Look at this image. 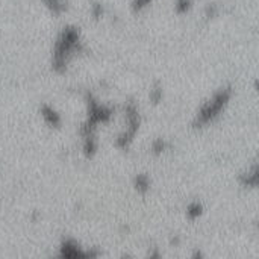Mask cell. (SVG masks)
I'll return each mask as SVG.
<instances>
[{
  "mask_svg": "<svg viewBox=\"0 0 259 259\" xmlns=\"http://www.w3.org/2000/svg\"><path fill=\"white\" fill-rule=\"evenodd\" d=\"M87 99V106H88V114H87V120L82 123V129L83 131H96L97 124L100 123H109L114 114L112 108H108L105 105H100L97 102V99L91 94L87 93L85 94Z\"/></svg>",
  "mask_w": 259,
  "mask_h": 259,
  "instance_id": "3957f363",
  "label": "cell"
},
{
  "mask_svg": "<svg viewBox=\"0 0 259 259\" xmlns=\"http://www.w3.org/2000/svg\"><path fill=\"white\" fill-rule=\"evenodd\" d=\"M82 50V36L77 26L62 27L52 50V70L58 74L65 73L70 59Z\"/></svg>",
  "mask_w": 259,
  "mask_h": 259,
  "instance_id": "6da1fadb",
  "label": "cell"
},
{
  "mask_svg": "<svg viewBox=\"0 0 259 259\" xmlns=\"http://www.w3.org/2000/svg\"><path fill=\"white\" fill-rule=\"evenodd\" d=\"M39 115L42 117V120L46 121V124L52 129H59L61 124H62V117L61 114L50 105L47 103H42L39 106Z\"/></svg>",
  "mask_w": 259,
  "mask_h": 259,
  "instance_id": "8992f818",
  "label": "cell"
},
{
  "mask_svg": "<svg viewBox=\"0 0 259 259\" xmlns=\"http://www.w3.org/2000/svg\"><path fill=\"white\" fill-rule=\"evenodd\" d=\"M41 2L49 9V12L53 15H62L64 12L68 11V2L67 0H41Z\"/></svg>",
  "mask_w": 259,
  "mask_h": 259,
  "instance_id": "ba28073f",
  "label": "cell"
},
{
  "mask_svg": "<svg viewBox=\"0 0 259 259\" xmlns=\"http://www.w3.org/2000/svg\"><path fill=\"white\" fill-rule=\"evenodd\" d=\"M82 153L87 159H93L97 153V140L96 137H85L82 143Z\"/></svg>",
  "mask_w": 259,
  "mask_h": 259,
  "instance_id": "9c48e42d",
  "label": "cell"
},
{
  "mask_svg": "<svg viewBox=\"0 0 259 259\" xmlns=\"http://www.w3.org/2000/svg\"><path fill=\"white\" fill-rule=\"evenodd\" d=\"M103 14H105L103 5H102V3H99V2L93 3V6H91V15H93L96 20H99V18H102V17H103Z\"/></svg>",
  "mask_w": 259,
  "mask_h": 259,
  "instance_id": "2e32d148",
  "label": "cell"
},
{
  "mask_svg": "<svg viewBox=\"0 0 259 259\" xmlns=\"http://www.w3.org/2000/svg\"><path fill=\"white\" fill-rule=\"evenodd\" d=\"M168 147H170V143L165 138H156V140H153V143L150 146V150H152V153L155 156H159L165 150H168Z\"/></svg>",
  "mask_w": 259,
  "mask_h": 259,
  "instance_id": "8fae6325",
  "label": "cell"
},
{
  "mask_svg": "<svg viewBox=\"0 0 259 259\" xmlns=\"http://www.w3.org/2000/svg\"><path fill=\"white\" fill-rule=\"evenodd\" d=\"M203 255H202V252H199V250H196L194 253H193V258H202Z\"/></svg>",
  "mask_w": 259,
  "mask_h": 259,
  "instance_id": "ac0fdd59",
  "label": "cell"
},
{
  "mask_svg": "<svg viewBox=\"0 0 259 259\" xmlns=\"http://www.w3.org/2000/svg\"><path fill=\"white\" fill-rule=\"evenodd\" d=\"M134 187L140 194H146L150 190V179L146 173H138L134 178Z\"/></svg>",
  "mask_w": 259,
  "mask_h": 259,
  "instance_id": "30bf717a",
  "label": "cell"
},
{
  "mask_svg": "<svg viewBox=\"0 0 259 259\" xmlns=\"http://www.w3.org/2000/svg\"><path fill=\"white\" fill-rule=\"evenodd\" d=\"M238 182L243 188H250V190H255L259 184V171H258V164L253 162L252 167L241 173L240 178H238Z\"/></svg>",
  "mask_w": 259,
  "mask_h": 259,
  "instance_id": "52a82bcc",
  "label": "cell"
},
{
  "mask_svg": "<svg viewBox=\"0 0 259 259\" xmlns=\"http://www.w3.org/2000/svg\"><path fill=\"white\" fill-rule=\"evenodd\" d=\"M153 0H132L131 2V9L132 12L138 14V12H143L146 8H149L152 5Z\"/></svg>",
  "mask_w": 259,
  "mask_h": 259,
  "instance_id": "5bb4252c",
  "label": "cell"
},
{
  "mask_svg": "<svg viewBox=\"0 0 259 259\" xmlns=\"http://www.w3.org/2000/svg\"><path fill=\"white\" fill-rule=\"evenodd\" d=\"M217 14H219V8H217V5L209 3V5L205 8V17H206L208 20H209V18H214Z\"/></svg>",
  "mask_w": 259,
  "mask_h": 259,
  "instance_id": "e0dca14e",
  "label": "cell"
},
{
  "mask_svg": "<svg viewBox=\"0 0 259 259\" xmlns=\"http://www.w3.org/2000/svg\"><path fill=\"white\" fill-rule=\"evenodd\" d=\"M59 256L67 259L97 258L99 250H85L79 243L74 240H64L59 246Z\"/></svg>",
  "mask_w": 259,
  "mask_h": 259,
  "instance_id": "5b68a950",
  "label": "cell"
},
{
  "mask_svg": "<svg viewBox=\"0 0 259 259\" xmlns=\"http://www.w3.org/2000/svg\"><path fill=\"white\" fill-rule=\"evenodd\" d=\"M231 99H232V87H225L220 88L217 93H214V96L209 97L197 111L193 120V129H203L208 124L214 123L226 109Z\"/></svg>",
  "mask_w": 259,
  "mask_h": 259,
  "instance_id": "7a4b0ae2",
  "label": "cell"
},
{
  "mask_svg": "<svg viewBox=\"0 0 259 259\" xmlns=\"http://www.w3.org/2000/svg\"><path fill=\"white\" fill-rule=\"evenodd\" d=\"M193 9V0H175V12L178 15H185Z\"/></svg>",
  "mask_w": 259,
  "mask_h": 259,
  "instance_id": "4fadbf2b",
  "label": "cell"
},
{
  "mask_svg": "<svg viewBox=\"0 0 259 259\" xmlns=\"http://www.w3.org/2000/svg\"><path fill=\"white\" fill-rule=\"evenodd\" d=\"M162 97H164V91H162V87L159 85H155L153 90L150 91V102L153 105H159L162 102Z\"/></svg>",
  "mask_w": 259,
  "mask_h": 259,
  "instance_id": "9a60e30c",
  "label": "cell"
},
{
  "mask_svg": "<svg viewBox=\"0 0 259 259\" xmlns=\"http://www.w3.org/2000/svg\"><path fill=\"white\" fill-rule=\"evenodd\" d=\"M179 241H181V240H179L178 237H176V238H171V244H173V243H175V244H179Z\"/></svg>",
  "mask_w": 259,
  "mask_h": 259,
  "instance_id": "d6986e66",
  "label": "cell"
},
{
  "mask_svg": "<svg viewBox=\"0 0 259 259\" xmlns=\"http://www.w3.org/2000/svg\"><path fill=\"white\" fill-rule=\"evenodd\" d=\"M203 214V205L199 203V202H191L188 206H187V215L190 220H197L200 215Z\"/></svg>",
  "mask_w": 259,
  "mask_h": 259,
  "instance_id": "7c38bea8",
  "label": "cell"
},
{
  "mask_svg": "<svg viewBox=\"0 0 259 259\" xmlns=\"http://www.w3.org/2000/svg\"><path fill=\"white\" fill-rule=\"evenodd\" d=\"M124 117L127 120V127L124 132H121L115 138V146L120 150H126L131 146V143L134 141V138L138 134L140 126H141V115H140L138 106L134 102H127L124 105Z\"/></svg>",
  "mask_w": 259,
  "mask_h": 259,
  "instance_id": "277c9868",
  "label": "cell"
}]
</instances>
